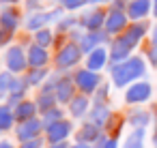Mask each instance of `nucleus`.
Returning a JSON list of instances; mask_svg holds the SVG:
<instances>
[{
	"mask_svg": "<svg viewBox=\"0 0 157 148\" xmlns=\"http://www.w3.org/2000/svg\"><path fill=\"white\" fill-rule=\"evenodd\" d=\"M142 75H144V60L142 58H127L125 62L114 65V69H112V82L118 88H123L125 84H129Z\"/></svg>",
	"mask_w": 157,
	"mask_h": 148,
	"instance_id": "nucleus-1",
	"label": "nucleus"
},
{
	"mask_svg": "<svg viewBox=\"0 0 157 148\" xmlns=\"http://www.w3.org/2000/svg\"><path fill=\"white\" fill-rule=\"evenodd\" d=\"M151 94H153L151 84H146V82H136V84L127 90L125 101H127V103H144V101L151 99Z\"/></svg>",
	"mask_w": 157,
	"mask_h": 148,
	"instance_id": "nucleus-2",
	"label": "nucleus"
},
{
	"mask_svg": "<svg viewBox=\"0 0 157 148\" xmlns=\"http://www.w3.org/2000/svg\"><path fill=\"white\" fill-rule=\"evenodd\" d=\"M80 54H82V47L73 45V43H67L65 47H60L58 56H56V65L58 67H73L78 60H80Z\"/></svg>",
	"mask_w": 157,
	"mask_h": 148,
	"instance_id": "nucleus-3",
	"label": "nucleus"
},
{
	"mask_svg": "<svg viewBox=\"0 0 157 148\" xmlns=\"http://www.w3.org/2000/svg\"><path fill=\"white\" fill-rule=\"evenodd\" d=\"M99 82H101V77L95 73V71H90V69H82V71H78V75H75V84H78V88L82 90V92H93L97 86H99Z\"/></svg>",
	"mask_w": 157,
	"mask_h": 148,
	"instance_id": "nucleus-4",
	"label": "nucleus"
},
{
	"mask_svg": "<svg viewBox=\"0 0 157 148\" xmlns=\"http://www.w3.org/2000/svg\"><path fill=\"white\" fill-rule=\"evenodd\" d=\"M26 65H28V58L24 56V50H22V47L15 45V47H11V50L7 52V67H9L11 73H20V71H24Z\"/></svg>",
	"mask_w": 157,
	"mask_h": 148,
	"instance_id": "nucleus-5",
	"label": "nucleus"
},
{
	"mask_svg": "<svg viewBox=\"0 0 157 148\" xmlns=\"http://www.w3.org/2000/svg\"><path fill=\"white\" fill-rule=\"evenodd\" d=\"M43 129V122L37 120V118H30V120H24L17 129V137L22 142H28V139H35L39 135V131Z\"/></svg>",
	"mask_w": 157,
	"mask_h": 148,
	"instance_id": "nucleus-6",
	"label": "nucleus"
},
{
	"mask_svg": "<svg viewBox=\"0 0 157 148\" xmlns=\"http://www.w3.org/2000/svg\"><path fill=\"white\" fill-rule=\"evenodd\" d=\"M69 133H71V122H67V120H58V122H54V124L48 127V139L52 144L65 142Z\"/></svg>",
	"mask_w": 157,
	"mask_h": 148,
	"instance_id": "nucleus-7",
	"label": "nucleus"
},
{
	"mask_svg": "<svg viewBox=\"0 0 157 148\" xmlns=\"http://www.w3.org/2000/svg\"><path fill=\"white\" fill-rule=\"evenodd\" d=\"M144 32H146V26H144V24H133V26H129V28L123 32L121 41H123L127 47L133 50V45H138V41L144 37Z\"/></svg>",
	"mask_w": 157,
	"mask_h": 148,
	"instance_id": "nucleus-8",
	"label": "nucleus"
},
{
	"mask_svg": "<svg viewBox=\"0 0 157 148\" xmlns=\"http://www.w3.org/2000/svg\"><path fill=\"white\" fill-rule=\"evenodd\" d=\"M127 26V15L121 11V9H114L110 15H108V20H105V30L108 32H121L123 28Z\"/></svg>",
	"mask_w": 157,
	"mask_h": 148,
	"instance_id": "nucleus-9",
	"label": "nucleus"
},
{
	"mask_svg": "<svg viewBox=\"0 0 157 148\" xmlns=\"http://www.w3.org/2000/svg\"><path fill=\"white\" fill-rule=\"evenodd\" d=\"M45 62H48V52L41 45H30V50H28V65L33 69H43Z\"/></svg>",
	"mask_w": 157,
	"mask_h": 148,
	"instance_id": "nucleus-10",
	"label": "nucleus"
},
{
	"mask_svg": "<svg viewBox=\"0 0 157 148\" xmlns=\"http://www.w3.org/2000/svg\"><path fill=\"white\" fill-rule=\"evenodd\" d=\"M56 99L60 103H67V101L73 99V82L69 77L58 80V84H56Z\"/></svg>",
	"mask_w": 157,
	"mask_h": 148,
	"instance_id": "nucleus-11",
	"label": "nucleus"
},
{
	"mask_svg": "<svg viewBox=\"0 0 157 148\" xmlns=\"http://www.w3.org/2000/svg\"><path fill=\"white\" fill-rule=\"evenodd\" d=\"M105 60H108L105 50H103V47H97V50L90 52V56H88V60H86V67H88L90 71H99V69L105 67Z\"/></svg>",
	"mask_w": 157,
	"mask_h": 148,
	"instance_id": "nucleus-12",
	"label": "nucleus"
},
{
	"mask_svg": "<svg viewBox=\"0 0 157 148\" xmlns=\"http://www.w3.org/2000/svg\"><path fill=\"white\" fill-rule=\"evenodd\" d=\"M56 17H60V11H52V13H37V15H33V17L28 20V28H30V30H41V26H45L48 22L56 20Z\"/></svg>",
	"mask_w": 157,
	"mask_h": 148,
	"instance_id": "nucleus-13",
	"label": "nucleus"
},
{
	"mask_svg": "<svg viewBox=\"0 0 157 148\" xmlns=\"http://www.w3.org/2000/svg\"><path fill=\"white\" fill-rule=\"evenodd\" d=\"M17 24H20V17H17V13L13 9H5L0 13V26H2L7 32H13L17 28Z\"/></svg>",
	"mask_w": 157,
	"mask_h": 148,
	"instance_id": "nucleus-14",
	"label": "nucleus"
},
{
	"mask_svg": "<svg viewBox=\"0 0 157 148\" xmlns=\"http://www.w3.org/2000/svg\"><path fill=\"white\" fill-rule=\"evenodd\" d=\"M151 9V0H133V2L129 5V17L131 20H140L148 13Z\"/></svg>",
	"mask_w": 157,
	"mask_h": 148,
	"instance_id": "nucleus-15",
	"label": "nucleus"
},
{
	"mask_svg": "<svg viewBox=\"0 0 157 148\" xmlns=\"http://www.w3.org/2000/svg\"><path fill=\"white\" fill-rule=\"evenodd\" d=\"M35 109H37V103H33V101H22V103H17V107H15V118H17V120H30V118L35 116Z\"/></svg>",
	"mask_w": 157,
	"mask_h": 148,
	"instance_id": "nucleus-16",
	"label": "nucleus"
},
{
	"mask_svg": "<svg viewBox=\"0 0 157 148\" xmlns=\"http://www.w3.org/2000/svg\"><path fill=\"white\" fill-rule=\"evenodd\" d=\"M103 20H105L103 11H93V13H88V15L82 20V24H84V26H86L90 32H95V30H99V28H101Z\"/></svg>",
	"mask_w": 157,
	"mask_h": 148,
	"instance_id": "nucleus-17",
	"label": "nucleus"
},
{
	"mask_svg": "<svg viewBox=\"0 0 157 148\" xmlns=\"http://www.w3.org/2000/svg\"><path fill=\"white\" fill-rule=\"evenodd\" d=\"M129 52H131V47H127L121 39H116V41H114V45H112V60H114L116 65H121V62H125V60H127Z\"/></svg>",
	"mask_w": 157,
	"mask_h": 148,
	"instance_id": "nucleus-18",
	"label": "nucleus"
},
{
	"mask_svg": "<svg viewBox=\"0 0 157 148\" xmlns=\"http://www.w3.org/2000/svg\"><path fill=\"white\" fill-rule=\"evenodd\" d=\"M69 109H71V114H73L75 118L84 116V114H86V109H88V99H86L84 94L73 97V99L69 101Z\"/></svg>",
	"mask_w": 157,
	"mask_h": 148,
	"instance_id": "nucleus-19",
	"label": "nucleus"
},
{
	"mask_svg": "<svg viewBox=\"0 0 157 148\" xmlns=\"http://www.w3.org/2000/svg\"><path fill=\"white\" fill-rule=\"evenodd\" d=\"M148 120H151V116H148L146 109H136V112L129 114V122H131L133 129H144L148 124Z\"/></svg>",
	"mask_w": 157,
	"mask_h": 148,
	"instance_id": "nucleus-20",
	"label": "nucleus"
},
{
	"mask_svg": "<svg viewBox=\"0 0 157 148\" xmlns=\"http://www.w3.org/2000/svg\"><path fill=\"white\" fill-rule=\"evenodd\" d=\"M103 41V35L101 32H88L84 39H82V52H93V50H97V43H101Z\"/></svg>",
	"mask_w": 157,
	"mask_h": 148,
	"instance_id": "nucleus-21",
	"label": "nucleus"
},
{
	"mask_svg": "<svg viewBox=\"0 0 157 148\" xmlns=\"http://www.w3.org/2000/svg\"><path fill=\"white\" fill-rule=\"evenodd\" d=\"M144 129H136L123 144V148H144Z\"/></svg>",
	"mask_w": 157,
	"mask_h": 148,
	"instance_id": "nucleus-22",
	"label": "nucleus"
},
{
	"mask_svg": "<svg viewBox=\"0 0 157 148\" xmlns=\"http://www.w3.org/2000/svg\"><path fill=\"white\" fill-rule=\"evenodd\" d=\"M13 120H15V114L11 112V107L2 105V107H0V131H7V129H11Z\"/></svg>",
	"mask_w": 157,
	"mask_h": 148,
	"instance_id": "nucleus-23",
	"label": "nucleus"
},
{
	"mask_svg": "<svg viewBox=\"0 0 157 148\" xmlns=\"http://www.w3.org/2000/svg\"><path fill=\"white\" fill-rule=\"evenodd\" d=\"M15 77H11V73H0V97H7L9 90H13Z\"/></svg>",
	"mask_w": 157,
	"mask_h": 148,
	"instance_id": "nucleus-24",
	"label": "nucleus"
},
{
	"mask_svg": "<svg viewBox=\"0 0 157 148\" xmlns=\"http://www.w3.org/2000/svg\"><path fill=\"white\" fill-rule=\"evenodd\" d=\"M108 118H110V112H108V107H101V105H97V107L93 109V122H95L97 127L105 124V122H108Z\"/></svg>",
	"mask_w": 157,
	"mask_h": 148,
	"instance_id": "nucleus-25",
	"label": "nucleus"
},
{
	"mask_svg": "<svg viewBox=\"0 0 157 148\" xmlns=\"http://www.w3.org/2000/svg\"><path fill=\"white\" fill-rule=\"evenodd\" d=\"M78 137L84 139V142H88V139H99V127H97V124H86L84 131L78 133Z\"/></svg>",
	"mask_w": 157,
	"mask_h": 148,
	"instance_id": "nucleus-26",
	"label": "nucleus"
},
{
	"mask_svg": "<svg viewBox=\"0 0 157 148\" xmlns=\"http://www.w3.org/2000/svg\"><path fill=\"white\" fill-rule=\"evenodd\" d=\"M54 101H58L56 99V94H41L39 97V107L43 109V112H48V109H52V105H54Z\"/></svg>",
	"mask_w": 157,
	"mask_h": 148,
	"instance_id": "nucleus-27",
	"label": "nucleus"
},
{
	"mask_svg": "<svg viewBox=\"0 0 157 148\" xmlns=\"http://www.w3.org/2000/svg\"><path fill=\"white\" fill-rule=\"evenodd\" d=\"M58 120H60V109H54L52 107V109H48L43 114V124H48V127L54 124V122H58Z\"/></svg>",
	"mask_w": 157,
	"mask_h": 148,
	"instance_id": "nucleus-28",
	"label": "nucleus"
},
{
	"mask_svg": "<svg viewBox=\"0 0 157 148\" xmlns=\"http://www.w3.org/2000/svg\"><path fill=\"white\" fill-rule=\"evenodd\" d=\"M37 45H41V47H45V45H50L52 43V32L50 30H37Z\"/></svg>",
	"mask_w": 157,
	"mask_h": 148,
	"instance_id": "nucleus-29",
	"label": "nucleus"
},
{
	"mask_svg": "<svg viewBox=\"0 0 157 148\" xmlns=\"http://www.w3.org/2000/svg\"><path fill=\"white\" fill-rule=\"evenodd\" d=\"M43 77H45V71H43V69H35V71L28 75V80H26V82H28V84H33V86H37Z\"/></svg>",
	"mask_w": 157,
	"mask_h": 148,
	"instance_id": "nucleus-30",
	"label": "nucleus"
},
{
	"mask_svg": "<svg viewBox=\"0 0 157 148\" xmlns=\"http://www.w3.org/2000/svg\"><path fill=\"white\" fill-rule=\"evenodd\" d=\"M84 2H86V0H60V5L65 9H80Z\"/></svg>",
	"mask_w": 157,
	"mask_h": 148,
	"instance_id": "nucleus-31",
	"label": "nucleus"
},
{
	"mask_svg": "<svg viewBox=\"0 0 157 148\" xmlns=\"http://www.w3.org/2000/svg\"><path fill=\"white\" fill-rule=\"evenodd\" d=\"M22 148H41V139H39V137L28 139V142H24V144H22Z\"/></svg>",
	"mask_w": 157,
	"mask_h": 148,
	"instance_id": "nucleus-32",
	"label": "nucleus"
},
{
	"mask_svg": "<svg viewBox=\"0 0 157 148\" xmlns=\"http://www.w3.org/2000/svg\"><path fill=\"white\" fill-rule=\"evenodd\" d=\"M148 58H151V62H153V65H157V45H153V47H151Z\"/></svg>",
	"mask_w": 157,
	"mask_h": 148,
	"instance_id": "nucleus-33",
	"label": "nucleus"
},
{
	"mask_svg": "<svg viewBox=\"0 0 157 148\" xmlns=\"http://www.w3.org/2000/svg\"><path fill=\"white\" fill-rule=\"evenodd\" d=\"M103 148H118V146H116V139H108V144H105Z\"/></svg>",
	"mask_w": 157,
	"mask_h": 148,
	"instance_id": "nucleus-34",
	"label": "nucleus"
},
{
	"mask_svg": "<svg viewBox=\"0 0 157 148\" xmlns=\"http://www.w3.org/2000/svg\"><path fill=\"white\" fill-rule=\"evenodd\" d=\"M50 148H69V144H67V142H58V144H54V146H50Z\"/></svg>",
	"mask_w": 157,
	"mask_h": 148,
	"instance_id": "nucleus-35",
	"label": "nucleus"
},
{
	"mask_svg": "<svg viewBox=\"0 0 157 148\" xmlns=\"http://www.w3.org/2000/svg\"><path fill=\"white\" fill-rule=\"evenodd\" d=\"M71 24H73V20H67V22H63V24H60V30H65V28H69Z\"/></svg>",
	"mask_w": 157,
	"mask_h": 148,
	"instance_id": "nucleus-36",
	"label": "nucleus"
},
{
	"mask_svg": "<svg viewBox=\"0 0 157 148\" xmlns=\"http://www.w3.org/2000/svg\"><path fill=\"white\" fill-rule=\"evenodd\" d=\"M153 45H157V26L153 28Z\"/></svg>",
	"mask_w": 157,
	"mask_h": 148,
	"instance_id": "nucleus-37",
	"label": "nucleus"
},
{
	"mask_svg": "<svg viewBox=\"0 0 157 148\" xmlns=\"http://www.w3.org/2000/svg\"><path fill=\"white\" fill-rule=\"evenodd\" d=\"M0 148H13V146H11L9 142H0Z\"/></svg>",
	"mask_w": 157,
	"mask_h": 148,
	"instance_id": "nucleus-38",
	"label": "nucleus"
},
{
	"mask_svg": "<svg viewBox=\"0 0 157 148\" xmlns=\"http://www.w3.org/2000/svg\"><path fill=\"white\" fill-rule=\"evenodd\" d=\"M153 13H155V17H157V0H153Z\"/></svg>",
	"mask_w": 157,
	"mask_h": 148,
	"instance_id": "nucleus-39",
	"label": "nucleus"
},
{
	"mask_svg": "<svg viewBox=\"0 0 157 148\" xmlns=\"http://www.w3.org/2000/svg\"><path fill=\"white\" fill-rule=\"evenodd\" d=\"M71 148H90V146H86V144H75V146H71Z\"/></svg>",
	"mask_w": 157,
	"mask_h": 148,
	"instance_id": "nucleus-40",
	"label": "nucleus"
},
{
	"mask_svg": "<svg viewBox=\"0 0 157 148\" xmlns=\"http://www.w3.org/2000/svg\"><path fill=\"white\" fill-rule=\"evenodd\" d=\"M2 2H15V0H2Z\"/></svg>",
	"mask_w": 157,
	"mask_h": 148,
	"instance_id": "nucleus-41",
	"label": "nucleus"
},
{
	"mask_svg": "<svg viewBox=\"0 0 157 148\" xmlns=\"http://www.w3.org/2000/svg\"><path fill=\"white\" fill-rule=\"evenodd\" d=\"M0 41H2V32H0Z\"/></svg>",
	"mask_w": 157,
	"mask_h": 148,
	"instance_id": "nucleus-42",
	"label": "nucleus"
},
{
	"mask_svg": "<svg viewBox=\"0 0 157 148\" xmlns=\"http://www.w3.org/2000/svg\"><path fill=\"white\" fill-rule=\"evenodd\" d=\"M95 2H103V0H95Z\"/></svg>",
	"mask_w": 157,
	"mask_h": 148,
	"instance_id": "nucleus-43",
	"label": "nucleus"
},
{
	"mask_svg": "<svg viewBox=\"0 0 157 148\" xmlns=\"http://www.w3.org/2000/svg\"><path fill=\"white\" fill-rule=\"evenodd\" d=\"M155 139H157V133H155Z\"/></svg>",
	"mask_w": 157,
	"mask_h": 148,
	"instance_id": "nucleus-44",
	"label": "nucleus"
}]
</instances>
